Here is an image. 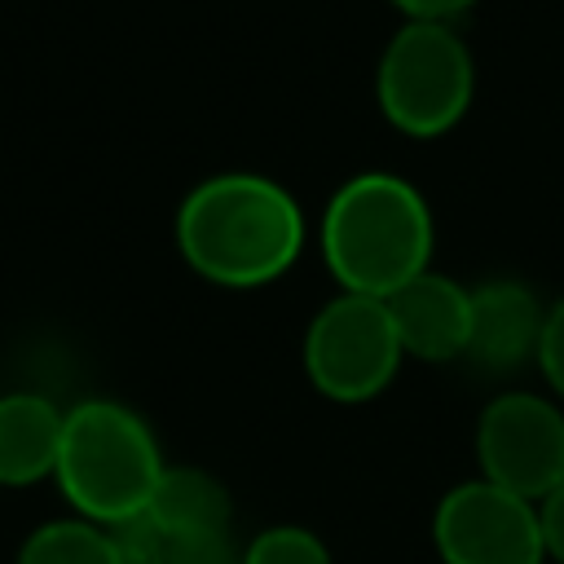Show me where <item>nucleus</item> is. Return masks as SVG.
<instances>
[{
  "label": "nucleus",
  "instance_id": "nucleus-13",
  "mask_svg": "<svg viewBox=\"0 0 564 564\" xmlns=\"http://www.w3.org/2000/svg\"><path fill=\"white\" fill-rule=\"evenodd\" d=\"M242 564H330V551L304 524H273L242 546Z\"/></svg>",
  "mask_w": 564,
  "mask_h": 564
},
{
  "label": "nucleus",
  "instance_id": "nucleus-7",
  "mask_svg": "<svg viewBox=\"0 0 564 564\" xmlns=\"http://www.w3.org/2000/svg\"><path fill=\"white\" fill-rule=\"evenodd\" d=\"M476 463L498 489L542 502L564 485V410L542 392H498L476 419Z\"/></svg>",
  "mask_w": 564,
  "mask_h": 564
},
{
  "label": "nucleus",
  "instance_id": "nucleus-10",
  "mask_svg": "<svg viewBox=\"0 0 564 564\" xmlns=\"http://www.w3.org/2000/svg\"><path fill=\"white\" fill-rule=\"evenodd\" d=\"M546 308L529 282L516 278H494L471 291V344L467 361L480 366L485 375H507L520 370L538 357Z\"/></svg>",
  "mask_w": 564,
  "mask_h": 564
},
{
  "label": "nucleus",
  "instance_id": "nucleus-14",
  "mask_svg": "<svg viewBox=\"0 0 564 564\" xmlns=\"http://www.w3.org/2000/svg\"><path fill=\"white\" fill-rule=\"evenodd\" d=\"M533 366L542 370L546 388L564 401V295L546 308V322H542V339H538V357Z\"/></svg>",
  "mask_w": 564,
  "mask_h": 564
},
{
  "label": "nucleus",
  "instance_id": "nucleus-3",
  "mask_svg": "<svg viewBox=\"0 0 564 564\" xmlns=\"http://www.w3.org/2000/svg\"><path fill=\"white\" fill-rule=\"evenodd\" d=\"M163 471L167 463L150 423L123 401L93 397L66 410L53 480L84 520L119 533L150 507Z\"/></svg>",
  "mask_w": 564,
  "mask_h": 564
},
{
  "label": "nucleus",
  "instance_id": "nucleus-2",
  "mask_svg": "<svg viewBox=\"0 0 564 564\" xmlns=\"http://www.w3.org/2000/svg\"><path fill=\"white\" fill-rule=\"evenodd\" d=\"M432 207L397 172L348 176L317 225V247L339 291L388 300L432 269Z\"/></svg>",
  "mask_w": 564,
  "mask_h": 564
},
{
  "label": "nucleus",
  "instance_id": "nucleus-9",
  "mask_svg": "<svg viewBox=\"0 0 564 564\" xmlns=\"http://www.w3.org/2000/svg\"><path fill=\"white\" fill-rule=\"evenodd\" d=\"M401 352L414 361H458L471 344V291L449 273H419L388 300Z\"/></svg>",
  "mask_w": 564,
  "mask_h": 564
},
{
  "label": "nucleus",
  "instance_id": "nucleus-1",
  "mask_svg": "<svg viewBox=\"0 0 564 564\" xmlns=\"http://www.w3.org/2000/svg\"><path fill=\"white\" fill-rule=\"evenodd\" d=\"M308 225L295 194L264 172H216L176 207V251L212 286L278 282L304 251Z\"/></svg>",
  "mask_w": 564,
  "mask_h": 564
},
{
  "label": "nucleus",
  "instance_id": "nucleus-12",
  "mask_svg": "<svg viewBox=\"0 0 564 564\" xmlns=\"http://www.w3.org/2000/svg\"><path fill=\"white\" fill-rule=\"evenodd\" d=\"M18 564H123L119 533L84 516L44 520L18 546Z\"/></svg>",
  "mask_w": 564,
  "mask_h": 564
},
{
  "label": "nucleus",
  "instance_id": "nucleus-5",
  "mask_svg": "<svg viewBox=\"0 0 564 564\" xmlns=\"http://www.w3.org/2000/svg\"><path fill=\"white\" fill-rule=\"evenodd\" d=\"M123 564H242L229 489L198 467H167L150 507L119 529Z\"/></svg>",
  "mask_w": 564,
  "mask_h": 564
},
{
  "label": "nucleus",
  "instance_id": "nucleus-16",
  "mask_svg": "<svg viewBox=\"0 0 564 564\" xmlns=\"http://www.w3.org/2000/svg\"><path fill=\"white\" fill-rule=\"evenodd\" d=\"M476 0H392V9L405 13V22H454Z\"/></svg>",
  "mask_w": 564,
  "mask_h": 564
},
{
  "label": "nucleus",
  "instance_id": "nucleus-8",
  "mask_svg": "<svg viewBox=\"0 0 564 564\" xmlns=\"http://www.w3.org/2000/svg\"><path fill=\"white\" fill-rule=\"evenodd\" d=\"M432 546L441 564H542L538 502L476 476L454 485L432 511Z\"/></svg>",
  "mask_w": 564,
  "mask_h": 564
},
{
  "label": "nucleus",
  "instance_id": "nucleus-4",
  "mask_svg": "<svg viewBox=\"0 0 564 564\" xmlns=\"http://www.w3.org/2000/svg\"><path fill=\"white\" fill-rule=\"evenodd\" d=\"M476 57L454 22H401L379 53L375 101L383 119L414 137H445L471 106Z\"/></svg>",
  "mask_w": 564,
  "mask_h": 564
},
{
  "label": "nucleus",
  "instance_id": "nucleus-11",
  "mask_svg": "<svg viewBox=\"0 0 564 564\" xmlns=\"http://www.w3.org/2000/svg\"><path fill=\"white\" fill-rule=\"evenodd\" d=\"M66 410H57L40 392H4L0 397V485L26 489L57 471Z\"/></svg>",
  "mask_w": 564,
  "mask_h": 564
},
{
  "label": "nucleus",
  "instance_id": "nucleus-6",
  "mask_svg": "<svg viewBox=\"0 0 564 564\" xmlns=\"http://www.w3.org/2000/svg\"><path fill=\"white\" fill-rule=\"evenodd\" d=\"M401 357L405 352L392 313L375 295L339 291L313 313L304 330V375L322 397L339 405L379 397L397 379Z\"/></svg>",
  "mask_w": 564,
  "mask_h": 564
},
{
  "label": "nucleus",
  "instance_id": "nucleus-15",
  "mask_svg": "<svg viewBox=\"0 0 564 564\" xmlns=\"http://www.w3.org/2000/svg\"><path fill=\"white\" fill-rule=\"evenodd\" d=\"M538 529H542L546 560L564 564V485H555V489L538 502Z\"/></svg>",
  "mask_w": 564,
  "mask_h": 564
}]
</instances>
